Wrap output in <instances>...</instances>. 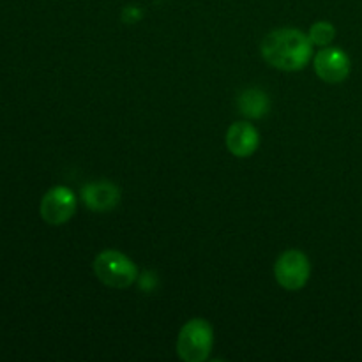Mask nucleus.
Wrapping results in <instances>:
<instances>
[{"label": "nucleus", "instance_id": "nucleus-9", "mask_svg": "<svg viewBox=\"0 0 362 362\" xmlns=\"http://www.w3.org/2000/svg\"><path fill=\"white\" fill-rule=\"evenodd\" d=\"M269 95L260 88H247L239 95V110L247 119H262L269 112Z\"/></svg>", "mask_w": 362, "mask_h": 362}, {"label": "nucleus", "instance_id": "nucleus-3", "mask_svg": "<svg viewBox=\"0 0 362 362\" xmlns=\"http://www.w3.org/2000/svg\"><path fill=\"white\" fill-rule=\"evenodd\" d=\"M212 345V325L204 318H193L180 329L177 338V356L186 362H204L211 356Z\"/></svg>", "mask_w": 362, "mask_h": 362}, {"label": "nucleus", "instance_id": "nucleus-1", "mask_svg": "<svg viewBox=\"0 0 362 362\" xmlns=\"http://www.w3.org/2000/svg\"><path fill=\"white\" fill-rule=\"evenodd\" d=\"M313 45L297 28H278L269 32L262 41V57L272 67L281 71H300L310 62Z\"/></svg>", "mask_w": 362, "mask_h": 362}, {"label": "nucleus", "instance_id": "nucleus-5", "mask_svg": "<svg viewBox=\"0 0 362 362\" xmlns=\"http://www.w3.org/2000/svg\"><path fill=\"white\" fill-rule=\"evenodd\" d=\"M76 197L66 186H55L45 193L39 205L42 221L52 226L66 225L76 212Z\"/></svg>", "mask_w": 362, "mask_h": 362}, {"label": "nucleus", "instance_id": "nucleus-6", "mask_svg": "<svg viewBox=\"0 0 362 362\" xmlns=\"http://www.w3.org/2000/svg\"><path fill=\"white\" fill-rule=\"evenodd\" d=\"M315 73L327 83H341L350 74V59L341 48H322L315 57Z\"/></svg>", "mask_w": 362, "mask_h": 362}, {"label": "nucleus", "instance_id": "nucleus-4", "mask_svg": "<svg viewBox=\"0 0 362 362\" xmlns=\"http://www.w3.org/2000/svg\"><path fill=\"white\" fill-rule=\"evenodd\" d=\"M311 264L310 258L299 250H288L278 257L274 264V276L276 281L281 288L297 292L304 288L306 283L310 281Z\"/></svg>", "mask_w": 362, "mask_h": 362}, {"label": "nucleus", "instance_id": "nucleus-8", "mask_svg": "<svg viewBox=\"0 0 362 362\" xmlns=\"http://www.w3.org/2000/svg\"><path fill=\"white\" fill-rule=\"evenodd\" d=\"M226 148L235 158H250L260 145V134L250 122H233L226 131Z\"/></svg>", "mask_w": 362, "mask_h": 362}, {"label": "nucleus", "instance_id": "nucleus-10", "mask_svg": "<svg viewBox=\"0 0 362 362\" xmlns=\"http://www.w3.org/2000/svg\"><path fill=\"white\" fill-rule=\"evenodd\" d=\"M334 35H336L334 25L329 23V21H317V23L311 25L308 37H310L311 45H317V46H322V48H325L327 45H331Z\"/></svg>", "mask_w": 362, "mask_h": 362}, {"label": "nucleus", "instance_id": "nucleus-7", "mask_svg": "<svg viewBox=\"0 0 362 362\" xmlns=\"http://www.w3.org/2000/svg\"><path fill=\"white\" fill-rule=\"evenodd\" d=\"M81 200L92 212H110L120 204V189L113 182L99 180L81 187Z\"/></svg>", "mask_w": 362, "mask_h": 362}, {"label": "nucleus", "instance_id": "nucleus-2", "mask_svg": "<svg viewBox=\"0 0 362 362\" xmlns=\"http://www.w3.org/2000/svg\"><path fill=\"white\" fill-rule=\"evenodd\" d=\"M94 274L110 288H129L138 278V267L129 257L115 250H105L94 258Z\"/></svg>", "mask_w": 362, "mask_h": 362}]
</instances>
